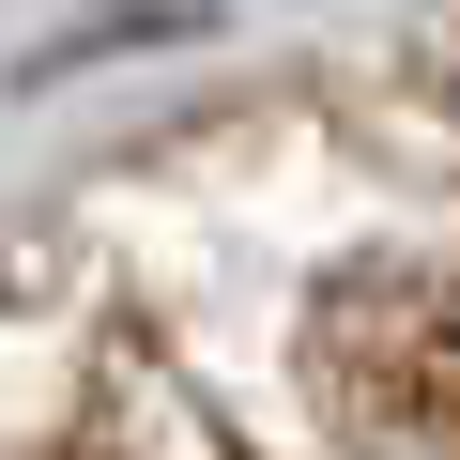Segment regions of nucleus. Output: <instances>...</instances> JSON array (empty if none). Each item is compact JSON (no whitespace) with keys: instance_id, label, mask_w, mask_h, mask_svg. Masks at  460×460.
<instances>
[{"instance_id":"1","label":"nucleus","mask_w":460,"mask_h":460,"mask_svg":"<svg viewBox=\"0 0 460 460\" xmlns=\"http://www.w3.org/2000/svg\"><path fill=\"white\" fill-rule=\"evenodd\" d=\"M323 414L368 460H460V277L384 261L323 292Z\"/></svg>"}]
</instances>
